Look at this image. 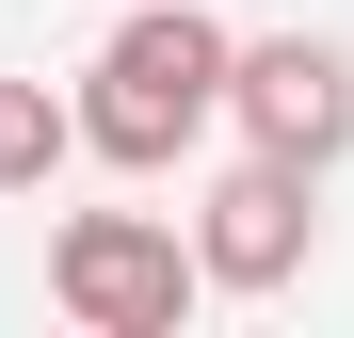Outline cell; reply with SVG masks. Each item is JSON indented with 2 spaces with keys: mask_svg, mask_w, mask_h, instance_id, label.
<instances>
[{
  "mask_svg": "<svg viewBox=\"0 0 354 338\" xmlns=\"http://www.w3.org/2000/svg\"><path fill=\"white\" fill-rule=\"evenodd\" d=\"M225 97H242V32H209L194 0H129V32L81 65V145L129 161V178H161Z\"/></svg>",
  "mask_w": 354,
  "mask_h": 338,
  "instance_id": "6da1fadb",
  "label": "cell"
},
{
  "mask_svg": "<svg viewBox=\"0 0 354 338\" xmlns=\"http://www.w3.org/2000/svg\"><path fill=\"white\" fill-rule=\"evenodd\" d=\"M194 290H209V258L177 225H145V209H65V242H48V306L81 338H161Z\"/></svg>",
  "mask_w": 354,
  "mask_h": 338,
  "instance_id": "7a4b0ae2",
  "label": "cell"
},
{
  "mask_svg": "<svg viewBox=\"0 0 354 338\" xmlns=\"http://www.w3.org/2000/svg\"><path fill=\"white\" fill-rule=\"evenodd\" d=\"M306 178H322V161H274V145H258L242 178L194 209V258H209V290H290V274H306V242H322Z\"/></svg>",
  "mask_w": 354,
  "mask_h": 338,
  "instance_id": "3957f363",
  "label": "cell"
},
{
  "mask_svg": "<svg viewBox=\"0 0 354 338\" xmlns=\"http://www.w3.org/2000/svg\"><path fill=\"white\" fill-rule=\"evenodd\" d=\"M225 113H242V145H274V161H338V145H354V48H322V32H258Z\"/></svg>",
  "mask_w": 354,
  "mask_h": 338,
  "instance_id": "277c9868",
  "label": "cell"
},
{
  "mask_svg": "<svg viewBox=\"0 0 354 338\" xmlns=\"http://www.w3.org/2000/svg\"><path fill=\"white\" fill-rule=\"evenodd\" d=\"M65 145H81V113H65V97H48V81H0V194H32Z\"/></svg>",
  "mask_w": 354,
  "mask_h": 338,
  "instance_id": "5b68a950",
  "label": "cell"
}]
</instances>
